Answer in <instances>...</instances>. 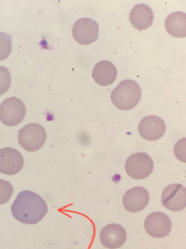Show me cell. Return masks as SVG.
Wrapping results in <instances>:
<instances>
[{"label": "cell", "instance_id": "obj_1", "mask_svg": "<svg viewBox=\"0 0 186 249\" xmlns=\"http://www.w3.org/2000/svg\"><path fill=\"white\" fill-rule=\"evenodd\" d=\"M47 211L45 200L39 195L30 191L20 192L11 206L13 216L19 222L27 224L38 223Z\"/></svg>", "mask_w": 186, "mask_h": 249}, {"label": "cell", "instance_id": "obj_2", "mask_svg": "<svg viewBox=\"0 0 186 249\" xmlns=\"http://www.w3.org/2000/svg\"><path fill=\"white\" fill-rule=\"evenodd\" d=\"M140 86L134 80L126 79L121 81L111 94V100L118 109L127 110L134 108L141 97Z\"/></svg>", "mask_w": 186, "mask_h": 249}, {"label": "cell", "instance_id": "obj_3", "mask_svg": "<svg viewBox=\"0 0 186 249\" xmlns=\"http://www.w3.org/2000/svg\"><path fill=\"white\" fill-rule=\"evenodd\" d=\"M46 132L39 124L31 123L26 124L18 131L19 144L26 150L35 151L40 149L46 140Z\"/></svg>", "mask_w": 186, "mask_h": 249}, {"label": "cell", "instance_id": "obj_4", "mask_svg": "<svg viewBox=\"0 0 186 249\" xmlns=\"http://www.w3.org/2000/svg\"><path fill=\"white\" fill-rule=\"evenodd\" d=\"M25 114L24 103L16 97L6 98L0 105V120L7 126L18 124L23 120Z\"/></svg>", "mask_w": 186, "mask_h": 249}, {"label": "cell", "instance_id": "obj_5", "mask_svg": "<svg viewBox=\"0 0 186 249\" xmlns=\"http://www.w3.org/2000/svg\"><path fill=\"white\" fill-rule=\"evenodd\" d=\"M153 168L152 159L145 153L139 152L131 155L125 163L126 173L136 179H141L148 177Z\"/></svg>", "mask_w": 186, "mask_h": 249}, {"label": "cell", "instance_id": "obj_6", "mask_svg": "<svg viewBox=\"0 0 186 249\" xmlns=\"http://www.w3.org/2000/svg\"><path fill=\"white\" fill-rule=\"evenodd\" d=\"M99 25L94 20L83 18L77 20L72 28V35L79 44L88 45L98 38Z\"/></svg>", "mask_w": 186, "mask_h": 249}, {"label": "cell", "instance_id": "obj_7", "mask_svg": "<svg viewBox=\"0 0 186 249\" xmlns=\"http://www.w3.org/2000/svg\"><path fill=\"white\" fill-rule=\"evenodd\" d=\"M161 203L168 210L177 212L185 208L186 189L180 183L170 184L163 191Z\"/></svg>", "mask_w": 186, "mask_h": 249}, {"label": "cell", "instance_id": "obj_8", "mask_svg": "<svg viewBox=\"0 0 186 249\" xmlns=\"http://www.w3.org/2000/svg\"><path fill=\"white\" fill-rule=\"evenodd\" d=\"M171 228V222L169 217L162 212H153L144 221L145 230L153 237L163 238L168 235Z\"/></svg>", "mask_w": 186, "mask_h": 249}, {"label": "cell", "instance_id": "obj_9", "mask_svg": "<svg viewBox=\"0 0 186 249\" xmlns=\"http://www.w3.org/2000/svg\"><path fill=\"white\" fill-rule=\"evenodd\" d=\"M126 232L120 224H109L101 231L99 239L101 244L109 249H115L122 246L126 239Z\"/></svg>", "mask_w": 186, "mask_h": 249}, {"label": "cell", "instance_id": "obj_10", "mask_svg": "<svg viewBox=\"0 0 186 249\" xmlns=\"http://www.w3.org/2000/svg\"><path fill=\"white\" fill-rule=\"evenodd\" d=\"M138 130L143 139L154 141L159 139L164 135L166 126L164 121L160 117L149 115L140 121Z\"/></svg>", "mask_w": 186, "mask_h": 249}, {"label": "cell", "instance_id": "obj_11", "mask_svg": "<svg viewBox=\"0 0 186 249\" xmlns=\"http://www.w3.org/2000/svg\"><path fill=\"white\" fill-rule=\"evenodd\" d=\"M24 164L22 155L16 149L5 147L0 150V172L8 175L18 173Z\"/></svg>", "mask_w": 186, "mask_h": 249}, {"label": "cell", "instance_id": "obj_12", "mask_svg": "<svg viewBox=\"0 0 186 249\" xmlns=\"http://www.w3.org/2000/svg\"><path fill=\"white\" fill-rule=\"evenodd\" d=\"M149 195L143 187H134L128 190L123 198V204L128 212L136 213L142 211L148 204Z\"/></svg>", "mask_w": 186, "mask_h": 249}, {"label": "cell", "instance_id": "obj_13", "mask_svg": "<svg viewBox=\"0 0 186 249\" xmlns=\"http://www.w3.org/2000/svg\"><path fill=\"white\" fill-rule=\"evenodd\" d=\"M130 22L133 26L139 30L150 27L154 20V13L152 9L145 4L135 5L129 15Z\"/></svg>", "mask_w": 186, "mask_h": 249}, {"label": "cell", "instance_id": "obj_14", "mask_svg": "<svg viewBox=\"0 0 186 249\" xmlns=\"http://www.w3.org/2000/svg\"><path fill=\"white\" fill-rule=\"evenodd\" d=\"M92 76L97 84L102 86L109 85L116 78V68L110 61L102 60L94 67Z\"/></svg>", "mask_w": 186, "mask_h": 249}, {"label": "cell", "instance_id": "obj_15", "mask_svg": "<svg viewBox=\"0 0 186 249\" xmlns=\"http://www.w3.org/2000/svg\"><path fill=\"white\" fill-rule=\"evenodd\" d=\"M165 27L168 33L172 36L185 37L186 36V13L177 11L170 14L165 20Z\"/></svg>", "mask_w": 186, "mask_h": 249}, {"label": "cell", "instance_id": "obj_16", "mask_svg": "<svg viewBox=\"0 0 186 249\" xmlns=\"http://www.w3.org/2000/svg\"><path fill=\"white\" fill-rule=\"evenodd\" d=\"M12 52L11 36L0 32V60L6 59Z\"/></svg>", "mask_w": 186, "mask_h": 249}, {"label": "cell", "instance_id": "obj_17", "mask_svg": "<svg viewBox=\"0 0 186 249\" xmlns=\"http://www.w3.org/2000/svg\"><path fill=\"white\" fill-rule=\"evenodd\" d=\"M13 193V188L8 181L0 179V204L7 203Z\"/></svg>", "mask_w": 186, "mask_h": 249}, {"label": "cell", "instance_id": "obj_18", "mask_svg": "<svg viewBox=\"0 0 186 249\" xmlns=\"http://www.w3.org/2000/svg\"><path fill=\"white\" fill-rule=\"evenodd\" d=\"M11 83V76L8 70L0 66V95L6 92Z\"/></svg>", "mask_w": 186, "mask_h": 249}, {"label": "cell", "instance_id": "obj_19", "mask_svg": "<svg viewBox=\"0 0 186 249\" xmlns=\"http://www.w3.org/2000/svg\"><path fill=\"white\" fill-rule=\"evenodd\" d=\"M174 149L177 159L182 161L186 162V139L185 138L178 142Z\"/></svg>", "mask_w": 186, "mask_h": 249}]
</instances>
